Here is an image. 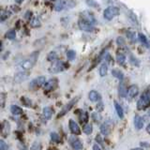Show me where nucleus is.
<instances>
[{"mask_svg": "<svg viewBox=\"0 0 150 150\" xmlns=\"http://www.w3.org/2000/svg\"><path fill=\"white\" fill-rule=\"evenodd\" d=\"M138 39H139V40L142 42L144 45H145L146 47H149L147 39H146V37H145L144 34H143V33H139V34H138Z\"/></svg>", "mask_w": 150, "mask_h": 150, "instance_id": "obj_31", "label": "nucleus"}, {"mask_svg": "<svg viewBox=\"0 0 150 150\" xmlns=\"http://www.w3.org/2000/svg\"><path fill=\"white\" fill-rule=\"evenodd\" d=\"M30 25L33 28H39L41 26V23L40 21V19L38 17H32V19L30 20Z\"/></svg>", "mask_w": 150, "mask_h": 150, "instance_id": "obj_22", "label": "nucleus"}, {"mask_svg": "<svg viewBox=\"0 0 150 150\" xmlns=\"http://www.w3.org/2000/svg\"><path fill=\"white\" fill-rule=\"evenodd\" d=\"M51 139L54 143H60V136L56 132H51Z\"/></svg>", "mask_w": 150, "mask_h": 150, "instance_id": "obj_37", "label": "nucleus"}, {"mask_svg": "<svg viewBox=\"0 0 150 150\" xmlns=\"http://www.w3.org/2000/svg\"><path fill=\"white\" fill-rule=\"evenodd\" d=\"M96 141L97 142L100 144V145H103V140H102V138H101V136L100 135H98V136H96Z\"/></svg>", "mask_w": 150, "mask_h": 150, "instance_id": "obj_45", "label": "nucleus"}, {"mask_svg": "<svg viewBox=\"0 0 150 150\" xmlns=\"http://www.w3.org/2000/svg\"><path fill=\"white\" fill-rule=\"evenodd\" d=\"M50 150H58V149H56V148H52V149H50Z\"/></svg>", "mask_w": 150, "mask_h": 150, "instance_id": "obj_52", "label": "nucleus"}, {"mask_svg": "<svg viewBox=\"0 0 150 150\" xmlns=\"http://www.w3.org/2000/svg\"><path fill=\"white\" fill-rule=\"evenodd\" d=\"M149 115H150V111H149Z\"/></svg>", "mask_w": 150, "mask_h": 150, "instance_id": "obj_53", "label": "nucleus"}, {"mask_svg": "<svg viewBox=\"0 0 150 150\" xmlns=\"http://www.w3.org/2000/svg\"><path fill=\"white\" fill-rule=\"evenodd\" d=\"M42 115L46 119V120H49L51 119L52 115H53V110H52L51 107H44L43 110H42Z\"/></svg>", "mask_w": 150, "mask_h": 150, "instance_id": "obj_18", "label": "nucleus"}, {"mask_svg": "<svg viewBox=\"0 0 150 150\" xmlns=\"http://www.w3.org/2000/svg\"><path fill=\"white\" fill-rule=\"evenodd\" d=\"M131 150H144V149L141 148V147H137V148H133V149H131Z\"/></svg>", "mask_w": 150, "mask_h": 150, "instance_id": "obj_51", "label": "nucleus"}, {"mask_svg": "<svg viewBox=\"0 0 150 150\" xmlns=\"http://www.w3.org/2000/svg\"><path fill=\"white\" fill-rule=\"evenodd\" d=\"M120 14V9L115 7V6H110L104 9L103 11V17H104L105 20L107 21H111L116 16H118Z\"/></svg>", "mask_w": 150, "mask_h": 150, "instance_id": "obj_4", "label": "nucleus"}, {"mask_svg": "<svg viewBox=\"0 0 150 150\" xmlns=\"http://www.w3.org/2000/svg\"><path fill=\"white\" fill-rule=\"evenodd\" d=\"M129 19L130 20V22L133 23V25H138V19H137V17L135 16V14L134 13H132L131 11H129Z\"/></svg>", "mask_w": 150, "mask_h": 150, "instance_id": "obj_34", "label": "nucleus"}, {"mask_svg": "<svg viewBox=\"0 0 150 150\" xmlns=\"http://www.w3.org/2000/svg\"><path fill=\"white\" fill-rule=\"evenodd\" d=\"M42 146H41V144L40 142H34L31 145V148L30 150H41Z\"/></svg>", "mask_w": 150, "mask_h": 150, "instance_id": "obj_39", "label": "nucleus"}, {"mask_svg": "<svg viewBox=\"0 0 150 150\" xmlns=\"http://www.w3.org/2000/svg\"><path fill=\"white\" fill-rule=\"evenodd\" d=\"M5 37L7 38L8 40H14L16 38V31L14 29H9L8 31L6 32V34H5Z\"/></svg>", "mask_w": 150, "mask_h": 150, "instance_id": "obj_29", "label": "nucleus"}, {"mask_svg": "<svg viewBox=\"0 0 150 150\" xmlns=\"http://www.w3.org/2000/svg\"><path fill=\"white\" fill-rule=\"evenodd\" d=\"M118 95L120 98H126L128 95V89L126 87V84L123 81H121L118 86Z\"/></svg>", "mask_w": 150, "mask_h": 150, "instance_id": "obj_16", "label": "nucleus"}, {"mask_svg": "<svg viewBox=\"0 0 150 150\" xmlns=\"http://www.w3.org/2000/svg\"><path fill=\"white\" fill-rule=\"evenodd\" d=\"M134 127L136 128V129H142L144 128V118L142 116H140L138 115H136L134 116Z\"/></svg>", "mask_w": 150, "mask_h": 150, "instance_id": "obj_13", "label": "nucleus"}, {"mask_svg": "<svg viewBox=\"0 0 150 150\" xmlns=\"http://www.w3.org/2000/svg\"><path fill=\"white\" fill-rule=\"evenodd\" d=\"M69 141L70 145H71V147H72L74 150H82V149H83V146L82 142H81V141H80L75 135L70 136L69 139Z\"/></svg>", "mask_w": 150, "mask_h": 150, "instance_id": "obj_8", "label": "nucleus"}, {"mask_svg": "<svg viewBox=\"0 0 150 150\" xmlns=\"http://www.w3.org/2000/svg\"><path fill=\"white\" fill-rule=\"evenodd\" d=\"M78 100H79V98H73V100H71L69 102H68L67 104H66L64 107H63V109L61 110V112H59V115H58V117H60V116H63V115H65L66 114H67L68 112H69L70 111V109L76 104V102L78 101Z\"/></svg>", "mask_w": 150, "mask_h": 150, "instance_id": "obj_9", "label": "nucleus"}, {"mask_svg": "<svg viewBox=\"0 0 150 150\" xmlns=\"http://www.w3.org/2000/svg\"><path fill=\"white\" fill-rule=\"evenodd\" d=\"M25 0H15V2L17 3V4H22Z\"/></svg>", "mask_w": 150, "mask_h": 150, "instance_id": "obj_50", "label": "nucleus"}, {"mask_svg": "<svg viewBox=\"0 0 150 150\" xmlns=\"http://www.w3.org/2000/svg\"><path fill=\"white\" fill-rule=\"evenodd\" d=\"M81 18L86 19V20H87V21H89L90 23H92L93 25L96 23L95 18H94V16L92 15V14H91L90 12H88V11H83V12L81 14Z\"/></svg>", "mask_w": 150, "mask_h": 150, "instance_id": "obj_19", "label": "nucleus"}, {"mask_svg": "<svg viewBox=\"0 0 150 150\" xmlns=\"http://www.w3.org/2000/svg\"><path fill=\"white\" fill-rule=\"evenodd\" d=\"M79 120L81 122L82 124L86 123L87 120H88V114L86 112H82L81 115H79Z\"/></svg>", "mask_w": 150, "mask_h": 150, "instance_id": "obj_30", "label": "nucleus"}, {"mask_svg": "<svg viewBox=\"0 0 150 150\" xmlns=\"http://www.w3.org/2000/svg\"><path fill=\"white\" fill-rule=\"evenodd\" d=\"M69 7V2L66 0H58L54 5V9L56 11H61Z\"/></svg>", "mask_w": 150, "mask_h": 150, "instance_id": "obj_14", "label": "nucleus"}, {"mask_svg": "<svg viewBox=\"0 0 150 150\" xmlns=\"http://www.w3.org/2000/svg\"><path fill=\"white\" fill-rule=\"evenodd\" d=\"M11 16V11H3L0 14V22H5L6 20H8V18H9Z\"/></svg>", "mask_w": 150, "mask_h": 150, "instance_id": "obj_27", "label": "nucleus"}, {"mask_svg": "<svg viewBox=\"0 0 150 150\" xmlns=\"http://www.w3.org/2000/svg\"><path fill=\"white\" fill-rule=\"evenodd\" d=\"M127 37H128L130 40H132V41H133V40H135L136 34H135V32L129 30V31H127Z\"/></svg>", "mask_w": 150, "mask_h": 150, "instance_id": "obj_41", "label": "nucleus"}, {"mask_svg": "<svg viewBox=\"0 0 150 150\" xmlns=\"http://www.w3.org/2000/svg\"><path fill=\"white\" fill-rule=\"evenodd\" d=\"M112 75L114 77H115V78H117V79H119L120 81H123V80H124V74H123V72H122L121 70H119V69H112Z\"/></svg>", "mask_w": 150, "mask_h": 150, "instance_id": "obj_21", "label": "nucleus"}, {"mask_svg": "<svg viewBox=\"0 0 150 150\" xmlns=\"http://www.w3.org/2000/svg\"><path fill=\"white\" fill-rule=\"evenodd\" d=\"M0 150H8V144L5 143L3 140L0 141Z\"/></svg>", "mask_w": 150, "mask_h": 150, "instance_id": "obj_43", "label": "nucleus"}, {"mask_svg": "<svg viewBox=\"0 0 150 150\" xmlns=\"http://www.w3.org/2000/svg\"><path fill=\"white\" fill-rule=\"evenodd\" d=\"M150 106V91H144L137 101V109L142 111Z\"/></svg>", "mask_w": 150, "mask_h": 150, "instance_id": "obj_2", "label": "nucleus"}, {"mask_svg": "<svg viewBox=\"0 0 150 150\" xmlns=\"http://www.w3.org/2000/svg\"><path fill=\"white\" fill-rule=\"evenodd\" d=\"M83 132L86 134H91L92 131H93V128H92V125L91 124H86V126L83 127Z\"/></svg>", "mask_w": 150, "mask_h": 150, "instance_id": "obj_36", "label": "nucleus"}, {"mask_svg": "<svg viewBox=\"0 0 150 150\" xmlns=\"http://www.w3.org/2000/svg\"><path fill=\"white\" fill-rule=\"evenodd\" d=\"M21 100H22V103H23V104H25V106H27V107L31 106V100H29V98H27L25 97H23L21 98Z\"/></svg>", "mask_w": 150, "mask_h": 150, "instance_id": "obj_42", "label": "nucleus"}, {"mask_svg": "<svg viewBox=\"0 0 150 150\" xmlns=\"http://www.w3.org/2000/svg\"><path fill=\"white\" fill-rule=\"evenodd\" d=\"M69 129L72 132V134H74V135H79L80 133H81V129H80V128H79V125L74 120H72V119L69 120Z\"/></svg>", "mask_w": 150, "mask_h": 150, "instance_id": "obj_12", "label": "nucleus"}, {"mask_svg": "<svg viewBox=\"0 0 150 150\" xmlns=\"http://www.w3.org/2000/svg\"><path fill=\"white\" fill-rule=\"evenodd\" d=\"M11 114L14 115H19L23 114V109L19 107V106H17V105H11Z\"/></svg>", "mask_w": 150, "mask_h": 150, "instance_id": "obj_26", "label": "nucleus"}, {"mask_svg": "<svg viewBox=\"0 0 150 150\" xmlns=\"http://www.w3.org/2000/svg\"><path fill=\"white\" fill-rule=\"evenodd\" d=\"M9 134V124L8 122L4 121L2 123V135L4 137H7Z\"/></svg>", "mask_w": 150, "mask_h": 150, "instance_id": "obj_20", "label": "nucleus"}, {"mask_svg": "<svg viewBox=\"0 0 150 150\" xmlns=\"http://www.w3.org/2000/svg\"><path fill=\"white\" fill-rule=\"evenodd\" d=\"M129 63L132 66H136V67H139L140 66V60L136 58L132 54H129Z\"/></svg>", "mask_w": 150, "mask_h": 150, "instance_id": "obj_28", "label": "nucleus"}, {"mask_svg": "<svg viewBox=\"0 0 150 150\" xmlns=\"http://www.w3.org/2000/svg\"><path fill=\"white\" fill-rule=\"evenodd\" d=\"M93 150H101V148L100 147V145H98V144H96L93 145Z\"/></svg>", "mask_w": 150, "mask_h": 150, "instance_id": "obj_48", "label": "nucleus"}, {"mask_svg": "<svg viewBox=\"0 0 150 150\" xmlns=\"http://www.w3.org/2000/svg\"><path fill=\"white\" fill-rule=\"evenodd\" d=\"M115 108L116 112H117V115H118V116L120 117V118H123V117H124L123 108H122V106L117 101H115Z\"/></svg>", "mask_w": 150, "mask_h": 150, "instance_id": "obj_23", "label": "nucleus"}, {"mask_svg": "<svg viewBox=\"0 0 150 150\" xmlns=\"http://www.w3.org/2000/svg\"><path fill=\"white\" fill-rule=\"evenodd\" d=\"M30 75V72H28L27 70H21V71L17 72L15 75H14V82L17 83H20L23 81H25V80L29 77Z\"/></svg>", "mask_w": 150, "mask_h": 150, "instance_id": "obj_7", "label": "nucleus"}, {"mask_svg": "<svg viewBox=\"0 0 150 150\" xmlns=\"http://www.w3.org/2000/svg\"><path fill=\"white\" fill-rule=\"evenodd\" d=\"M32 15H33V13H32V11H27L26 12H25V18L26 19V20H31L32 19Z\"/></svg>", "mask_w": 150, "mask_h": 150, "instance_id": "obj_44", "label": "nucleus"}, {"mask_svg": "<svg viewBox=\"0 0 150 150\" xmlns=\"http://www.w3.org/2000/svg\"><path fill=\"white\" fill-rule=\"evenodd\" d=\"M139 94V87L137 86H135V84H132V86H130L129 88H128V97L129 100H132L133 98H135Z\"/></svg>", "mask_w": 150, "mask_h": 150, "instance_id": "obj_11", "label": "nucleus"}, {"mask_svg": "<svg viewBox=\"0 0 150 150\" xmlns=\"http://www.w3.org/2000/svg\"><path fill=\"white\" fill-rule=\"evenodd\" d=\"M69 63L63 62V61H60V60H55L49 68V71L51 73H59V72L64 71L66 69H69Z\"/></svg>", "mask_w": 150, "mask_h": 150, "instance_id": "obj_3", "label": "nucleus"}, {"mask_svg": "<svg viewBox=\"0 0 150 150\" xmlns=\"http://www.w3.org/2000/svg\"><path fill=\"white\" fill-rule=\"evenodd\" d=\"M57 54H56L55 52H50V53L48 54V55H47V60L48 61H51V62H54V61L57 60Z\"/></svg>", "mask_w": 150, "mask_h": 150, "instance_id": "obj_32", "label": "nucleus"}, {"mask_svg": "<svg viewBox=\"0 0 150 150\" xmlns=\"http://www.w3.org/2000/svg\"><path fill=\"white\" fill-rule=\"evenodd\" d=\"M111 129L112 126L110 124V122H105V123L101 124L100 126V132L103 135H109L111 132Z\"/></svg>", "mask_w": 150, "mask_h": 150, "instance_id": "obj_17", "label": "nucleus"}, {"mask_svg": "<svg viewBox=\"0 0 150 150\" xmlns=\"http://www.w3.org/2000/svg\"><path fill=\"white\" fill-rule=\"evenodd\" d=\"M107 72H108V64L107 62L102 63L100 67V75L101 77H104L107 75Z\"/></svg>", "mask_w": 150, "mask_h": 150, "instance_id": "obj_24", "label": "nucleus"}, {"mask_svg": "<svg viewBox=\"0 0 150 150\" xmlns=\"http://www.w3.org/2000/svg\"><path fill=\"white\" fill-rule=\"evenodd\" d=\"M11 8H12V11H14L15 12L20 11V8H19L18 6H16V5H15V6H11Z\"/></svg>", "mask_w": 150, "mask_h": 150, "instance_id": "obj_46", "label": "nucleus"}, {"mask_svg": "<svg viewBox=\"0 0 150 150\" xmlns=\"http://www.w3.org/2000/svg\"><path fill=\"white\" fill-rule=\"evenodd\" d=\"M116 62L119 65L123 66L126 63V56L122 53H117L116 54Z\"/></svg>", "mask_w": 150, "mask_h": 150, "instance_id": "obj_25", "label": "nucleus"}, {"mask_svg": "<svg viewBox=\"0 0 150 150\" xmlns=\"http://www.w3.org/2000/svg\"><path fill=\"white\" fill-rule=\"evenodd\" d=\"M97 109H98V111H102V109H103V104H102V102H100V104L97 105Z\"/></svg>", "mask_w": 150, "mask_h": 150, "instance_id": "obj_47", "label": "nucleus"}, {"mask_svg": "<svg viewBox=\"0 0 150 150\" xmlns=\"http://www.w3.org/2000/svg\"><path fill=\"white\" fill-rule=\"evenodd\" d=\"M91 117L94 120V122H96V123H98L101 120V115H100V112H93Z\"/></svg>", "mask_w": 150, "mask_h": 150, "instance_id": "obj_38", "label": "nucleus"}, {"mask_svg": "<svg viewBox=\"0 0 150 150\" xmlns=\"http://www.w3.org/2000/svg\"><path fill=\"white\" fill-rule=\"evenodd\" d=\"M58 86V80L56 78H52L49 81H47L44 84V89L46 91H52L54 90V89L57 87Z\"/></svg>", "mask_w": 150, "mask_h": 150, "instance_id": "obj_10", "label": "nucleus"}, {"mask_svg": "<svg viewBox=\"0 0 150 150\" xmlns=\"http://www.w3.org/2000/svg\"><path fill=\"white\" fill-rule=\"evenodd\" d=\"M67 57L70 61L74 60L75 57H76V53H75V51H73V50H68L67 51Z\"/></svg>", "mask_w": 150, "mask_h": 150, "instance_id": "obj_35", "label": "nucleus"}, {"mask_svg": "<svg viewBox=\"0 0 150 150\" xmlns=\"http://www.w3.org/2000/svg\"><path fill=\"white\" fill-rule=\"evenodd\" d=\"M116 44L118 45V46H120V47L125 46L126 41L124 40V38L123 37H118V38H117V39H116Z\"/></svg>", "mask_w": 150, "mask_h": 150, "instance_id": "obj_40", "label": "nucleus"}, {"mask_svg": "<svg viewBox=\"0 0 150 150\" xmlns=\"http://www.w3.org/2000/svg\"><path fill=\"white\" fill-rule=\"evenodd\" d=\"M146 131L150 134V123H149V124L147 125V127H146Z\"/></svg>", "mask_w": 150, "mask_h": 150, "instance_id": "obj_49", "label": "nucleus"}, {"mask_svg": "<svg viewBox=\"0 0 150 150\" xmlns=\"http://www.w3.org/2000/svg\"><path fill=\"white\" fill-rule=\"evenodd\" d=\"M86 5H88L89 7L94 8H100V4H98L96 0H86Z\"/></svg>", "mask_w": 150, "mask_h": 150, "instance_id": "obj_33", "label": "nucleus"}, {"mask_svg": "<svg viewBox=\"0 0 150 150\" xmlns=\"http://www.w3.org/2000/svg\"><path fill=\"white\" fill-rule=\"evenodd\" d=\"M88 98H89V100H90L91 101L93 102H96V101H100L101 100V96H100V94L98 93V91L96 90H92L88 93Z\"/></svg>", "mask_w": 150, "mask_h": 150, "instance_id": "obj_15", "label": "nucleus"}, {"mask_svg": "<svg viewBox=\"0 0 150 150\" xmlns=\"http://www.w3.org/2000/svg\"><path fill=\"white\" fill-rule=\"evenodd\" d=\"M46 83V77L45 76H39L35 79H33L32 81L29 83V87L33 90L35 89H39L41 86H44Z\"/></svg>", "mask_w": 150, "mask_h": 150, "instance_id": "obj_6", "label": "nucleus"}, {"mask_svg": "<svg viewBox=\"0 0 150 150\" xmlns=\"http://www.w3.org/2000/svg\"><path fill=\"white\" fill-rule=\"evenodd\" d=\"M39 55H40L39 51L33 52V53L28 56L27 59L22 61V62L18 65V68L21 70H28V69H32L36 65L38 58H39Z\"/></svg>", "mask_w": 150, "mask_h": 150, "instance_id": "obj_1", "label": "nucleus"}, {"mask_svg": "<svg viewBox=\"0 0 150 150\" xmlns=\"http://www.w3.org/2000/svg\"><path fill=\"white\" fill-rule=\"evenodd\" d=\"M78 25L80 27V29L86 31V32H92V31H94V29H95V27H94V25L92 23H90L89 21L86 20V19H83V18H81V17H80L79 21H78Z\"/></svg>", "mask_w": 150, "mask_h": 150, "instance_id": "obj_5", "label": "nucleus"}]
</instances>
